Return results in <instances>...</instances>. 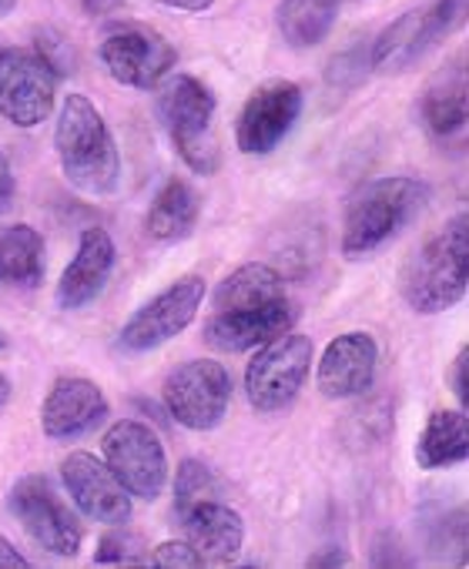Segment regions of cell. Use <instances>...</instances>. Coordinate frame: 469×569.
<instances>
[{
    "label": "cell",
    "instance_id": "cell-1",
    "mask_svg": "<svg viewBox=\"0 0 469 569\" xmlns=\"http://www.w3.org/2000/svg\"><path fill=\"white\" fill-rule=\"evenodd\" d=\"M54 148L71 188L104 198L118 191L121 154L101 111L84 94H68L54 128Z\"/></svg>",
    "mask_w": 469,
    "mask_h": 569
},
{
    "label": "cell",
    "instance_id": "cell-2",
    "mask_svg": "<svg viewBox=\"0 0 469 569\" xmlns=\"http://www.w3.org/2000/svg\"><path fill=\"white\" fill-rule=\"evenodd\" d=\"M469 289V218L446 221L402 268V299L419 316L449 312Z\"/></svg>",
    "mask_w": 469,
    "mask_h": 569
},
{
    "label": "cell",
    "instance_id": "cell-3",
    "mask_svg": "<svg viewBox=\"0 0 469 569\" xmlns=\"http://www.w3.org/2000/svg\"><path fill=\"white\" fill-rule=\"evenodd\" d=\"M426 201H429V184L416 178L396 174V178L369 181L349 204L346 228H342V254L352 261L372 258L406 224L416 221Z\"/></svg>",
    "mask_w": 469,
    "mask_h": 569
},
{
    "label": "cell",
    "instance_id": "cell-4",
    "mask_svg": "<svg viewBox=\"0 0 469 569\" xmlns=\"http://www.w3.org/2000/svg\"><path fill=\"white\" fill-rule=\"evenodd\" d=\"M158 114L164 131L171 134L181 161L194 174H214L221 168V148L211 138L214 121V94L191 74L171 78L158 91Z\"/></svg>",
    "mask_w": 469,
    "mask_h": 569
},
{
    "label": "cell",
    "instance_id": "cell-5",
    "mask_svg": "<svg viewBox=\"0 0 469 569\" xmlns=\"http://www.w3.org/2000/svg\"><path fill=\"white\" fill-rule=\"evenodd\" d=\"M312 369V339L299 332H282L259 346L246 369V396L256 412L272 416L296 402Z\"/></svg>",
    "mask_w": 469,
    "mask_h": 569
},
{
    "label": "cell",
    "instance_id": "cell-6",
    "mask_svg": "<svg viewBox=\"0 0 469 569\" xmlns=\"http://www.w3.org/2000/svg\"><path fill=\"white\" fill-rule=\"evenodd\" d=\"M466 14V0H436L426 11H406L396 18L369 48L372 71L379 74H402L412 71Z\"/></svg>",
    "mask_w": 469,
    "mask_h": 569
},
{
    "label": "cell",
    "instance_id": "cell-7",
    "mask_svg": "<svg viewBox=\"0 0 469 569\" xmlns=\"http://www.w3.org/2000/svg\"><path fill=\"white\" fill-rule=\"evenodd\" d=\"M204 292H208V284L198 274H184V278L171 281L164 292H158L151 302H144L128 319V326L118 336V349L128 356H141V352H151V349L171 342L194 322V316L204 302Z\"/></svg>",
    "mask_w": 469,
    "mask_h": 569
},
{
    "label": "cell",
    "instance_id": "cell-8",
    "mask_svg": "<svg viewBox=\"0 0 469 569\" xmlns=\"http://www.w3.org/2000/svg\"><path fill=\"white\" fill-rule=\"evenodd\" d=\"M168 416L191 429V432H208L214 429L231 402V379L221 362L214 359H191L178 366L161 389Z\"/></svg>",
    "mask_w": 469,
    "mask_h": 569
},
{
    "label": "cell",
    "instance_id": "cell-9",
    "mask_svg": "<svg viewBox=\"0 0 469 569\" xmlns=\"http://www.w3.org/2000/svg\"><path fill=\"white\" fill-rule=\"evenodd\" d=\"M101 446H104V462L131 496L154 502L164 492L168 452L151 426L138 419H121L104 432Z\"/></svg>",
    "mask_w": 469,
    "mask_h": 569
},
{
    "label": "cell",
    "instance_id": "cell-10",
    "mask_svg": "<svg viewBox=\"0 0 469 569\" xmlns=\"http://www.w3.org/2000/svg\"><path fill=\"white\" fill-rule=\"evenodd\" d=\"M11 512L41 549L54 556H78L84 529L48 476H21L11 489Z\"/></svg>",
    "mask_w": 469,
    "mask_h": 569
},
{
    "label": "cell",
    "instance_id": "cell-11",
    "mask_svg": "<svg viewBox=\"0 0 469 569\" xmlns=\"http://www.w3.org/2000/svg\"><path fill=\"white\" fill-rule=\"evenodd\" d=\"M54 71L41 54L0 51V114L18 128H38L54 111Z\"/></svg>",
    "mask_w": 469,
    "mask_h": 569
},
{
    "label": "cell",
    "instance_id": "cell-12",
    "mask_svg": "<svg viewBox=\"0 0 469 569\" xmlns=\"http://www.w3.org/2000/svg\"><path fill=\"white\" fill-rule=\"evenodd\" d=\"M101 61L118 84L151 91L154 84H161L171 74L178 54L161 34H154L141 24H128V28L111 31L101 41Z\"/></svg>",
    "mask_w": 469,
    "mask_h": 569
},
{
    "label": "cell",
    "instance_id": "cell-13",
    "mask_svg": "<svg viewBox=\"0 0 469 569\" xmlns=\"http://www.w3.org/2000/svg\"><path fill=\"white\" fill-rule=\"evenodd\" d=\"M302 114V88L292 81L262 84L239 114V148L246 154H272Z\"/></svg>",
    "mask_w": 469,
    "mask_h": 569
},
{
    "label": "cell",
    "instance_id": "cell-14",
    "mask_svg": "<svg viewBox=\"0 0 469 569\" xmlns=\"http://www.w3.org/2000/svg\"><path fill=\"white\" fill-rule=\"evenodd\" d=\"M61 482L71 496V502L94 522L124 526L131 519V492L121 486V479L111 472L108 462H101L91 452H71L61 462Z\"/></svg>",
    "mask_w": 469,
    "mask_h": 569
},
{
    "label": "cell",
    "instance_id": "cell-15",
    "mask_svg": "<svg viewBox=\"0 0 469 569\" xmlns=\"http://www.w3.org/2000/svg\"><path fill=\"white\" fill-rule=\"evenodd\" d=\"M108 416L104 392L81 376H64L51 386V392L41 402V429L54 442L81 439L91 429H98Z\"/></svg>",
    "mask_w": 469,
    "mask_h": 569
},
{
    "label": "cell",
    "instance_id": "cell-16",
    "mask_svg": "<svg viewBox=\"0 0 469 569\" xmlns=\"http://www.w3.org/2000/svg\"><path fill=\"white\" fill-rule=\"evenodd\" d=\"M376 362H379V346L369 332L336 336L319 359V372H316L319 392L326 399L362 396L376 379Z\"/></svg>",
    "mask_w": 469,
    "mask_h": 569
},
{
    "label": "cell",
    "instance_id": "cell-17",
    "mask_svg": "<svg viewBox=\"0 0 469 569\" xmlns=\"http://www.w3.org/2000/svg\"><path fill=\"white\" fill-rule=\"evenodd\" d=\"M114 238L104 228H84L81 241H78V254L68 261L61 281H58V309L64 312H78L84 306H91L114 271Z\"/></svg>",
    "mask_w": 469,
    "mask_h": 569
},
{
    "label": "cell",
    "instance_id": "cell-18",
    "mask_svg": "<svg viewBox=\"0 0 469 569\" xmlns=\"http://www.w3.org/2000/svg\"><path fill=\"white\" fill-rule=\"evenodd\" d=\"M299 319L296 306L289 299L259 306V309H231V312H214V319L204 326V342L218 352H246L259 349L269 339L282 336L292 329Z\"/></svg>",
    "mask_w": 469,
    "mask_h": 569
},
{
    "label": "cell",
    "instance_id": "cell-19",
    "mask_svg": "<svg viewBox=\"0 0 469 569\" xmlns=\"http://www.w3.org/2000/svg\"><path fill=\"white\" fill-rule=\"evenodd\" d=\"M181 522H184V542L198 552L201 566H228L239 559L246 546L242 516L221 499L194 506L191 512L181 516Z\"/></svg>",
    "mask_w": 469,
    "mask_h": 569
},
{
    "label": "cell",
    "instance_id": "cell-20",
    "mask_svg": "<svg viewBox=\"0 0 469 569\" xmlns=\"http://www.w3.org/2000/svg\"><path fill=\"white\" fill-rule=\"evenodd\" d=\"M286 296V278L282 271H276L272 264L252 261L234 268L231 274H224L218 281V289L211 296L218 312H231V309H259V306H272L282 302Z\"/></svg>",
    "mask_w": 469,
    "mask_h": 569
},
{
    "label": "cell",
    "instance_id": "cell-21",
    "mask_svg": "<svg viewBox=\"0 0 469 569\" xmlns=\"http://www.w3.org/2000/svg\"><path fill=\"white\" fill-rule=\"evenodd\" d=\"M201 214V198L184 178H171L158 194L154 204L148 208L144 231L151 241H181L194 231Z\"/></svg>",
    "mask_w": 469,
    "mask_h": 569
},
{
    "label": "cell",
    "instance_id": "cell-22",
    "mask_svg": "<svg viewBox=\"0 0 469 569\" xmlns=\"http://www.w3.org/2000/svg\"><path fill=\"white\" fill-rule=\"evenodd\" d=\"M44 278V238L31 224L0 228V284H34Z\"/></svg>",
    "mask_w": 469,
    "mask_h": 569
},
{
    "label": "cell",
    "instance_id": "cell-23",
    "mask_svg": "<svg viewBox=\"0 0 469 569\" xmlns=\"http://www.w3.org/2000/svg\"><path fill=\"white\" fill-rule=\"evenodd\" d=\"M466 456H469L466 412H432L416 442V462L422 469H446L466 462Z\"/></svg>",
    "mask_w": 469,
    "mask_h": 569
},
{
    "label": "cell",
    "instance_id": "cell-24",
    "mask_svg": "<svg viewBox=\"0 0 469 569\" xmlns=\"http://www.w3.org/2000/svg\"><path fill=\"white\" fill-rule=\"evenodd\" d=\"M339 18V0H282L276 11L279 34L289 48L306 51L329 38Z\"/></svg>",
    "mask_w": 469,
    "mask_h": 569
},
{
    "label": "cell",
    "instance_id": "cell-25",
    "mask_svg": "<svg viewBox=\"0 0 469 569\" xmlns=\"http://www.w3.org/2000/svg\"><path fill=\"white\" fill-rule=\"evenodd\" d=\"M466 114H469V101H466V71L452 68L442 71L426 98H422V121L436 138H452L456 131L466 128Z\"/></svg>",
    "mask_w": 469,
    "mask_h": 569
},
{
    "label": "cell",
    "instance_id": "cell-26",
    "mask_svg": "<svg viewBox=\"0 0 469 569\" xmlns=\"http://www.w3.org/2000/svg\"><path fill=\"white\" fill-rule=\"evenodd\" d=\"M224 482L214 476V469H208L198 459H184L174 472V512L184 516L201 502H214L221 499Z\"/></svg>",
    "mask_w": 469,
    "mask_h": 569
},
{
    "label": "cell",
    "instance_id": "cell-27",
    "mask_svg": "<svg viewBox=\"0 0 469 569\" xmlns=\"http://www.w3.org/2000/svg\"><path fill=\"white\" fill-rule=\"evenodd\" d=\"M372 74V61H369V48L366 44H356L342 54H336L326 68V81L339 91H352L359 88L366 78Z\"/></svg>",
    "mask_w": 469,
    "mask_h": 569
},
{
    "label": "cell",
    "instance_id": "cell-28",
    "mask_svg": "<svg viewBox=\"0 0 469 569\" xmlns=\"http://www.w3.org/2000/svg\"><path fill=\"white\" fill-rule=\"evenodd\" d=\"M148 559V542L141 532L131 529H114L98 542L94 562H144Z\"/></svg>",
    "mask_w": 469,
    "mask_h": 569
},
{
    "label": "cell",
    "instance_id": "cell-29",
    "mask_svg": "<svg viewBox=\"0 0 469 569\" xmlns=\"http://www.w3.org/2000/svg\"><path fill=\"white\" fill-rule=\"evenodd\" d=\"M151 562L161 566V569H198V566H201L198 552H194L184 539H168V542L154 546Z\"/></svg>",
    "mask_w": 469,
    "mask_h": 569
},
{
    "label": "cell",
    "instance_id": "cell-30",
    "mask_svg": "<svg viewBox=\"0 0 469 569\" xmlns=\"http://www.w3.org/2000/svg\"><path fill=\"white\" fill-rule=\"evenodd\" d=\"M449 389L456 392V399H459V406L466 412L469 409V349L466 346L459 349V356L449 366Z\"/></svg>",
    "mask_w": 469,
    "mask_h": 569
},
{
    "label": "cell",
    "instance_id": "cell-31",
    "mask_svg": "<svg viewBox=\"0 0 469 569\" xmlns=\"http://www.w3.org/2000/svg\"><path fill=\"white\" fill-rule=\"evenodd\" d=\"M14 171H11V161H8V154L0 151V214H4L11 204H14Z\"/></svg>",
    "mask_w": 469,
    "mask_h": 569
},
{
    "label": "cell",
    "instance_id": "cell-32",
    "mask_svg": "<svg viewBox=\"0 0 469 569\" xmlns=\"http://www.w3.org/2000/svg\"><path fill=\"white\" fill-rule=\"evenodd\" d=\"M24 566H28L24 552L8 536H0V569H24Z\"/></svg>",
    "mask_w": 469,
    "mask_h": 569
},
{
    "label": "cell",
    "instance_id": "cell-33",
    "mask_svg": "<svg viewBox=\"0 0 469 569\" xmlns=\"http://www.w3.org/2000/svg\"><path fill=\"white\" fill-rule=\"evenodd\" d=\"M346 562H349V552H346V549H339V546H329V549H322V552H312L306 566L326 569V566H346Z\"/></svg>",
    "mask_w": 469,
    "mask_h": 569
},
{
    "label": "cell",
    "instance_id": "cell-34",
    "mask_svg": "<svg viewBox=\"0 0 469 569\" xmlns=\"http://www.w3.org/2000/svg\"><path fill=\"white\" fill-rule=\"evenodd\" d=\"M158 4H168V8H178V11H188V14H201L208 11L214 0H158Z\"/></svg>",
    "mask_w": 469,
    "mask_h": 569
},
{
    "label": "cell",
    "instance_id": "cell-35",
    "mask_svg": "<svg viewBox=\"0 0 469 569\" xmlns=\"http://www.w3.org/2000/svg\"><path fill=\"white\" fill-rule=\"evenodd\" d=\"M88 14H111L121 8V0H81Z\"/></svg>",
    "mask_w": 469,
    "mask_h": 569
},
{
    "label": "cell",
    "instance_id": "cell-36",
    "mask_svg": "<svg viewBox=\"0 0 469 569\" xmlns=\"http://www.w3.org/2000/svg\"><path fill=\"white\" fill-rule=\"evenodd\" d=\"M8 399H11V379L0 372V406H4Z\"/></svg>",
    "mask_w": 469,
    "mask_h": 569
},
{
    "label": "cell",
    "instance_id": "cell-37",
    "mask_svg": "<svg viewBox=\"0 0 469 569\" xmlns=\"http://www.w3.org/2000/svg\"><path fill=\"white\" fill-rule=\"evenodd\" d=\"M18 8V0H0V18H8Z\"/></svg>",
    "mask_w": 469,
    "mask_h": 569
},
{
    "label": "cell",
    "instance_id": "cell-38",
    "mask_svg": "<svg viewBox=\"0 0 469 569\" xmlns=\"http://www.w3.org/2000/svg\"><path fill=\"white\" fill-rule=\"evenodd\" d=\"M0 352H4V336H0Z\"/></svg>",
    "mask_w": 469,
    "mask_h": 569
}]
</instances>
